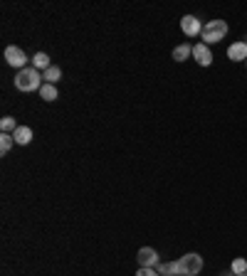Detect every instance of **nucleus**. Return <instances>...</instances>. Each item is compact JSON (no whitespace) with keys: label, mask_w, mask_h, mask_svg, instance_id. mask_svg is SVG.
<instances>
[{"label":"nucleus","mask_w":247,"mask_h":276,"mask_svg":"<svg viewBox=\"0 0 247 276\" xmlns=\"http://www.w3.org/2000/svg\"><path fill=\"white\" fill-rule=\"evenodd\" d=\"M181 30H183V35H188V37H198V35L203 32V25H200V20H198L196 15H183V17H181Z\"/></svg>","instance_id":"obj_6"},{"label":"nucleus","mask_w":247,"mask_h":276,"mask_svg":"<svg viewBox=\"0 0 247 276\" xmlns=\"http://www.w3.org/2000/svg\"><path fill=\"white\" fill-rule=\"evenodd\" d=\"M230 269H233V274H247V259H243V257L240 259H233V267Z\"/></svg>","instance_id":"obj_16"},{"label":"nucleus","mask_w":247,"mask_h":276,"mask_svg":"<svg viewBox=\"0 0 247 276\" xmlns=\"http://www.w3.org/2000/svg\"><path fill=\"white\" fill-rule=\"evenodd\" d=\"M0 131H2V133H15V131H17L15 118H12V116H2V118H0Z\"/></svg>","instance_id":"obj_14"},{"label":"nucleus","mask_w":247,"mask_h":276,"mask_svg":"<svg viewBox=\"0 0 247 276\" xmlns=\"http://www.w3.org/2000/svg\"><path fill=\"white\" fill-rule=\"evenodd\" d=\"M225 35H228V22L225 20H210L208 25H203V32H200L203 44H215V42L225 39Z\"/></svg>","instance_id":"obj_2"},{"label":"nucleus","mask_w":247,"mask_h":276,"mask_svg":"<svg viewBox=\"0 0 247 276\" xmlns=\"http://www.w3.org/2000/svg\"><path fill=\"white\" fill-rule=\"evenodd\" d=\"M12 143H15L12 133H0V153H2V156H5V153L12 148Z\"/></svg>","instance_id":"obj_15"},{"label":"nucleus","mask_w":247,"mask_h":276,"mask_svg":"<svg viewBox=\"0 0 247 276\" xmlns=\"http://www.w3.org/2000/svg\"><path fill=\"white\" fill-rule=\"evenodd\" d=\"M12 138H15L17 146H27L32 141V128L30 126H17V131L12 133Z\"/></svg>","instance_id":"obj_9"},{"label":"nucleus","mask_w":247,"mask_h":276,"mask_svg":"<svg viewBox=\"0 0 247 276\" xmlns=\"http://www.w3.org/2000/svg\"><path fill=\"white\" fill-rule=\"evenodd\" d=\"M42 84H45V79H42V74L35 69V67H25V69H20L17 72V77H15V89L17 91H40L42 89Z\"/></svg>","instance_id":"obj_1"},{"label":"nucleus","mask_w":247,"mask_h":276,"mask_svg":"<svg viewBox=\"0 0 247 276\" xmlns=\"http://www.w3.org/2000/svg\"><path fill=\"white\" fill-rule=\"evenodd\" d=\"M178 262H181L183 276H198V274H200V269H203V257H200V254H196V252L183 254Z\"/></svg>","instance_id":"obj_3"},{"label":"nucleus","mask_w":247,"mask_h":276,"mask_svg":"<svg viewBox=\"0 0 247 276\" xmlns=\"http://www.w3.org/2000/svg\"><path fill=\"white\" fill-rule=\"evenodd\" d=\"M134 276H158V269H146V267H139V272Z\"/></svg>","instance_id":"obj_17"},{"label":"nucleus","mask_w":247,"mask_h":276,"mask_svg":"<svg viewBox=\"0 0 247 276\" xmlns=\"http://www.w3.org/2000/svg\"><path fill=\"white\" fill-rule=\"evenodd\" d=\"M245 64H247V62H245Z\"/></svg>","instance_id":"obj_20"},{"label":"nucleus","mask_w":247,"mask_h":276,"mask_svg":"<svg viewBox=\"0 0 247 276\" xmlns=\"http://www.w3.org/2000/svg\"><path fill=\"white\" fill-rule=\"evenodd\" d=\"M136 262L139 267H146V269H156L158 267V252L153 247H141L136 252Z\"/></svg>","instance_id":"obj_5"},{"label":"nucleus","mask_w":247,"mask_h":276,"mask_svg":"<svg viewBox=\"0 0 247 276\" xmlns=\"http://www.w3.org/2000/svg\"><path fill=\"white\" fill-rule=\"evenodd\" d=\"M32 67H35L37 72H40V69H42V72H47V69L52 67V62H49V57H47L45 52H37V54L32 57Z\"/></svg>","instance_id":"obj_11"},{"label":"nucleus","mask_w":247,"mask_h":276,"mask_svg":"<svg viewBox=\"0 0 247 276\" xmlns=\"http://www.w3.org/2000/svg\"><path fill=\"white\" fill-rule=\"evenodd\" d=\"M42 79H45V84H57L62 79V69L57 64H52L47 72H42Z\"/></svg>","instance_id":"obj_12"},{"label":"nucleus","mask_w":247,"mask_h":276,"mask_svg":"<svg viewBox=\"0 0 247 276\" xmlns=\"http://www.w3.org/2000/svg\"><path fill=\"white\" fill-rule=\"evenodd\" d=\"M228 57L233 62H247V42H233L228 47Z\"/></svg>","instance_id":"obj_8"},{"label":"nucleus","mask_w":247,"mask_h":276,"mask_svg":"<svg viewBox=\"0 0 247 276\" xmlns=\"http://www.w3.org/2000/svg\"><path fill=\"white\" fill-rule=\"evenodd\" d=\"M233 276H247V274H233Z\"/></svg>","instance_id":"obj_19"},{"label":"nucleus","mask_w":247,"mask_h":276,"mask_svg":"<svg viewBox=\"0 0 247 276\" xmlns=\"http://www.w3.org/2000/svg\"><path fill=\"white\" fill-rule=\"evenodd\" d=\"M5 62H7L10 67H15V69H25V67H27V57H25V52H22L20 47H15V44L5 47Z\"/></svg>","instance_id":"obj_4"},{"label":"nucleus","mask_w":247,"mask_h":276,"mask_svg":"<svg viewBox=\"0 0 247 276\" xmlns=\"http://www.w3.org/2000/svg\"><path fill=\"white\" fill-rule=\"evenodd\" d=\"M188 57H193V44H178V47H173V59L176 62H186Z\"/></svg>","instance_id":"obj_10"},{"label":"nucleus","mask_w":247,"mask_h":276,"mask_svg":"<svg viewBox=\"0 0 247 276\" xmlns=\"http://www.w3.org/2000/svg\"><path fill=\"white\" fill-rule=\"evenodd\" d=\"M193 57H196V62L200 64V67H210L213 64V54H210V49H208V44H193Z\"/></svg>","instance_id":"obj_7"},{"label":"nucleus","mask_w":247,"mask_h":276,"mask_svg":"<svg viewBox=\"0 0 247 276\" xmlns=\"http://www.w3.org/2000/svg\"><path fill=\"white\" fill-rule=\"evenodd\" d=\"M59 94H57V86L54 84H42V89H40V99L42 101H54Z\"/></svg>","instance_id":"obj_13"},{"label":"nucleus","mask_w":247,"mask_h":276,"mask_svg":"<svg viewBox=\"0 0 247 276\" xmlns=\"http://www.w3.org/2000/svg\"><path fill=\"white\" fill-rule=\"evenodd\" d=\"M158 272H161V274H171V272H168V264H158Z\"/></svg>","instance_id":"obj_18"}]
</instances>
